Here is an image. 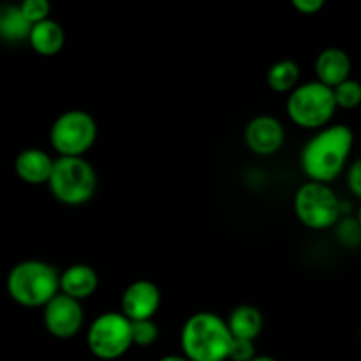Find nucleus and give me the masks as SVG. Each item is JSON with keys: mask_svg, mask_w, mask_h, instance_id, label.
Here are the masks:
<instances>
[{"mask_svg": "<svg viewBox=\"0 0 361 361\" xmlns=\"http://www.w3.org/2000/svg\"><path fill=\"white\" fill-rule=\"evenodd\" d=\"M245 145L250 152L261 157L277 154L286 140L284 126L275 116L259 115L250 120L245 127Z\"/></svg>", "mask_w": 361, "mask_h": 361, "instance_id": "10", "label": "nucleus"}, {"mask_svg": "<svg viewBox=\"0 0 361 361\" xmlns=\"http://www.w3.org/2000/svg\"><path fill=\"white\" fill-rule=\"evenodd\" d=\"M355 136L348 126H326L303 147L302 169L310 182L330 183L344 171Z\"/></svg>", "mask_w": 361, "mask_h": 361, "instance_id": "1", "label": "nucleus"}, {"mask_svg": "<svg viewBox=\"0 0 361 361\" xmlns=\"http://www.w3.org/2000/svg\"><path fill=\"white\" fill-rule=\"evenodd\" d=\"M7 293L21 307H44L59 295V271L44 261H21L7 275Z\"/></svg>", "mask_w": 361, "mask_h": 361, "instance_id": "3", "label": "nucleus"}, {"mask_svg": "<svg viewBox=\"0 0 361 361\" xmlns=\"http://www.w3.org/2000/svg\"><path fill=\"white\" fill-rule=\"evenodd\" d=\"M286 111L293 123L302 129H323L334 118L335 106L331 88L319 81H307L289 92Z\"/></svg>", "mask_w": 361, "mask_h": 361, "instance_id": "5", "label": "nucleus"}, {"mask_svg": "<svg viewBox=\"0 0 361 361\" xmlns=\"http://www.w3.org/2000/svg\"><path fill=\"white\" fill-rule=\"evenodd\" d=\"M87 345L99 360L111 361L126 355L133 345L130 321L122 312H104L95 317L87 334Z\"/></svg>", "mask_w": 361, "mask_h": 361, "instance_id": "8", "label": "nucleus"}, {"mask_svg": "<svg viewBox=\"0 0 361 361\" xmlns=\"http://www.w3.org/2000/svg\"><path fill=\"white\" fill-rule=\"evenodd\" d=\"M334 101L337 108L353 109L361 102V85L353 78H348L345 81L338 83L337 87L331 88Z\"/></svg>", "mask_w": 361, "mask_h": 361, "instance_id": "19", "label": "nucleus"}, {"mask_svg": "<svg viewBox=\"0 0 361 361\" xmlns=\"http://www.w3.org/2000/svg\"><path fill=\"white\" fill-rule=\"evenodd\" d=\"M326 0H291L293 7L302 14H316L324 7Z\"/></svg>", "mask_w": 361, "mask_h": 361, "instance_id": "25", "label": "nucleus"}, {"mask_svg": "<svg viewBox=\"0 0 361 361\" xmlns=\"http://www.w3.org/2000/svg\"><path fill=\"white\" fill-rule=\"evenodd\" d=\"M42 321L48 334L53 337L62 341L73 338L80 334L85 323L83 307L78 300L59 293L42 307Z\"/></svg>", "mask_w": 361, "mask_h": 361, "instance_id": "9", "label": "nucleus"}, {"mask_svg": "<svg viewBox=\"0 0 361 361\" xmlns=\"http://www.w3.org/2000/svg\"><path fill=\"white\" fill-rule=\"evenodd\" d=\"M97 140L94 116L81 109L62 113L49 129V143L59 157H83Z\"/></svg>", "mask_w": 361, "mask_h": 361, "instance_id": "7", "label": "nucleus"}, {"mask_svg": "<svg viewBox=\"0 0 361 361\" xmlns=\"http://www.w3.org/2000/svg\"><path fill=\"white\" fill-rule=\"evenodd\" d=\"M28 42L37 55L55 56L66 44V32L55 20H44L32 25L28 32Z\"/></svg>", "mask_w": 361, "mask_h": 361, "instance_id": "15", "label": "nucleus"}, {"mask_svg": "<svg viewBox=\"0 0 361 361\" xmlns=\"http://www.w3.org/2000/svg\"><path fill=\"white\" fill-rule=\"evenodd\" d=\"M18 7H20L21 14H23L25 20L30 25L48 20L49 11H51L49 0H21V4Z\"/></svg>", "mask_w": 361, "mask_h": 361, "instance_id": "21", "label": "nucleus"}, {"mask_svg": "<svg viewBox=\"0 0 361 361\" xmlns=\"http://www.w3.org/2000/svg\"><path fill=\"white\" fill-rule=\"evenodd\" d=\"M228 330L233 338H243V341H256L263 331V314L259 309L252 305H240L229 314L226 321Z\"/></svg>", "mask_w": 361, "mask_h": 361, "instance_id": "16", "label": "nucleus"}, {"mask_svg": "<svg viewBox=\"0 0 361 361\" xmlns=\"http://www.w3.org/2000/svg\"><path fill=\"white\" fill-rule=\"evenodd\" d=\"M53 159L41 148H27L21 150L14 159V171L18 178L28 185H42L48 183L51 175Z\"/></svg>", "mask_w": 361, "mask_h": 361, "instance_id": "13", "label": "nucleus"}, {"mask_svg": "<svg viewBox=\"0 0 361 361\" xmlns=\"http://www.w3.org/2000/svg\"><path fill=\"white\" fill-rule=\"evenodd\" d=\"M159 361H189L185 358V356H178V355H169V356H164V358H161Z\"/></svg>", "mask_w": 361, "mask_h": 361, "instance_id": "26", "label": "nucleus"}, {"mask_svg": "<svg viewBox=\"0 0 361 361\" xmlns=\"http://www.w3.org/2000/svg\"><path fill=\"white\" fill-rule=\"evenodd\" d=\"M231 341L226 321L214 312L192 314L180 334L183 356L189 361L228 360Z\"/></svg>", "mask_w": 361, "mask_h": 361, "instance_id": "2", "label": "nucleus"}, {"mask_svg": "<svg viewBox=\"0 0 361 361\" xmlns=\"http://www.w3.org/2000/svg\"><path fill=\"white\" fill-rule=\"evenodd\" d=\"M351 56L341 48L323 49L316 59L317 81L330 88L351 78Z\"/></svg>", "mask_w": 361, "mask_h": 361, "instance_id": "14", "label": "nucleus"}, {"mask_svg": "<svg viewBox=\"0 0 361 361\" xmlns=\"http://www.w3.org/2000/svg\"><path fill=\"white\" fill-rule=\"evenodd\" d=\"M30 27L32 25L25 20L18 6L9 4V6L0 7V37L2 39L11 42L23 41V39H28Z\"/></svg>", "mask_w": 361, "mask_h": 361, "instance_id": "18", "label": "nucleus"}, {"mask_svg": "<svg viewBox=\"0 0 361 361\" xmlns=\"http://www.w3.org/2000/svg\"><path fill=\"white\" fill-rule=\"evenodd\" d=\"M224 361H229V360H224Z\"/></svg>", "mask_w": 361, "mask_h": 361, "instance_id": "28", "label": "nucleus"}, {"mask_svg": "<svg viewBox=\"0 0 361 361\" xmlns=\"http://www.w3.org/2000/svg\"><path fill=\"white\" fill-rule=\"evenodd\" d=\"M252 361H277V360L271 358V356H256Z\"/></svg>", "mask_w": 361, "mask_h": 361, "instance_id": "27", "label": "nucleus"}, {"mask_svg": "<svg viewBox=\"0 0 361 361\" xmlns=\"http://www.w3.org/2000/svg\"><path fill=\"white\" fill-rule=\"evenodd\" d=\"M97 271L92 267H88V264H71L67 270L59 274V293L71 296V298L78 300V302L90 298L97 291Z\"/></svg>", "mask_w": 361, "mask_h": 361, "instance_id": "12", "label": "nucleus"}, {"mask_svg": "<svg viewBox=\"0 0 361 361\" xmlns=\"http://www.w3.org/2000/svg\"><path fill=\"white\" fill-rule=\"evenodd\" d=\"M161 307V291L152 281H134L122 295V314L129 321L154 319Z\"/></svg>", "mask_w": 361, "mask_h": 361, "instance_id": "11", "label": "nucleus"}, {"mask_svg": "<svg viewBox=\"0 0 361 361\" xmlns=\"http://www.w3.org/2000/svg\"><path fill=\"white\" fill-rule=\"evenodd\" d=\"M295 212L305 228L324 231L338 224L342 203L328 183L307 182L296 190Z\"/></svg>", "mask_w": 361, "mask_h": 361, "instance_id": "6", "label": "nucleus"}, {"mask_svg": "<svg viewBox=\"0 0 361 361\" xmlns=\"http://www.w3.org/2000/svg\"><path fill=\"white\" fill-rule=\"evenodd\" d=\"M348 187L351 190V194L355 197L361 196V164L360 162H355V164L349 168L348 171Z\"/></svg>", "mask_w": 361, "mask_h": 361, "instance_id": "24", "label": "nucleus"}, {"mask_svg": "<svg viewBox=\"0 0 361 361\" xmlns=\"http://www.w3.org/2000/svg\"><path fill=\"white\" fill-rule=\"evenodd\" d=\"M268 87L279 94H289L300 85V67L295 60H279L268 69Z\"/></svg>", "mask_w": 361, "mask_h": 361, "instance_id": "17", "label": "nucleus"}, {"mask_svg": "<svg viewBox=\"0 0 361 361\" xmlns=\"http://www.w3.org/2000/svg\"><path fill=\"white\" fill-rule=\"evenodd\" d=\"M254 358H256V345L252 341L233 338L228 353L229 361H252Z\"/></svg>", "mask_w": 361, "mask_h": 361, "instance_id": "22", "label": "nucleus"}, {"mask_svg": "<svg viewBox=\"0 0 361 361\" xmlns=\"http://www.w3.org/2000/svg\"><path fill=\"white\" fill-rule=\"evenodd\" d=\"M130 337H133V345L147 348V345L155 344L159 338V326L154 323V319L130 321Z\"/></svg>", "mask_w": 361, "mask_h": 361, "instance_id": "20", "label": "nucleus"}, {"mask_svg": "<svg viewBox=\"0 0 361 361\" xmlns=\"http://www.w3.org/2000/svg\"><path fill=\"white\" fill-rule=\"evenodd\" d=\"M48 187L55 200L67 207H78L92 200L97 189V175L83 157H59L53 161Z\"/></svg>", "mask_w": 361, "mask_h": 361, "instance_id": "4", "label": "nucleus"}, {"mask_svg": "<svg viewBox=\"0 0 361 361\" xmlns=\"http://www.w3.org/2000/svg\"><path fill=\"white\" fill-rule=\"evenodd\" d=\"M338 238L348 245H356L360 242V224L358 221L345 219L338 226Z\"/></svg>", "mask_w": 361, "mask_h": 361, "instance_id": "23", "label": "nucleus"}]
</instances>
